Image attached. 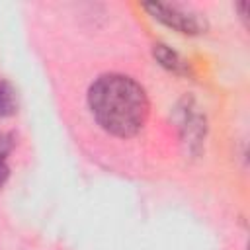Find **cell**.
I'll return each instance as SVG.
<instances>
[{"label":"cell","instance_id":"3","mask_svg":"<svg viewBox=\"0 0 250 250\" xmlns=\"http://www.w3.org/2000/svg\"><path fill=\"white\" fill-rule=\"evenodd\" d=\"M154 57L160 61V64H164L166 68H170V70H174V72H178V74H186V72H188L186 61H184L178 53L170 51L166 45H156V47H154Z\"/></svg>","mask_w":250,"mask_h":250},{"label":"cell","instance_id":"4","mask_svg":"<svg viewBox=\"0 0 250 250\" xmlns=\"http://www.w3.org/2000/svg\"><path fill=\"white\" fill-rule=\"evenodd\" d=\"M14 109V96H12V90L0 82V119L6 117L10 111Z\"/></svg>","mask_w":250,"mask_h":250},{"label":"cell","instance_id":"2","mask_svg":"<svg viewBox=\"0 0 250 250\" xmlns=\"http://www.w3.org/2000/svg\"><path fill=\"white\" fill-rule=\"evenodd\" d=\"M145 8L162 23H166L168 27L178 29L180 33H199L201 31V21L197 16L178 8V6H170V4H162V2H152V4H145Z\"/></svg>","mask_w":250,"mask_h":250},{"label":"cell","instance_id":"1","mask_svg":"<svg viewBox=\"0 0 250 250\" xmlns=\"http://www.w3.org/2000/svg\"><path fill=\"white\" fill-rule=\"evenodd\" d=\"M88 104L96 121L115 137L135 135L148 115L145 90L123 74L100 76L88 92Z\"/></svg>","mask_w":250,"mask_h":250},{"label":"cell","instance_id":"5","mask_svg":"<svg viewBox=\"0 0 250 250\" xmlns=\"http://www.w3.org/2000/svg\"><path fill=\"white\" fill-rule=\"evenodd\" d=\"M6 178H8V166H6L4 158L0 156V186L6 182Z\"/></svg>","mask_w":250,"mask_h":250}]
</instances>
